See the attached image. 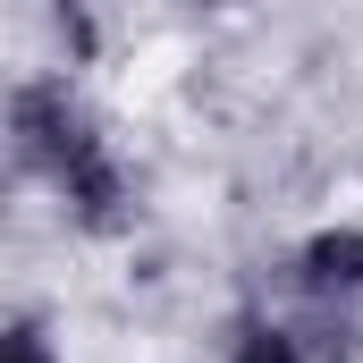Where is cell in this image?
<instances>
[{
	"mask_svg": "<svg viewBox=\"0 0 363 363\" xmlns=\"http://www.w3.org/2000/svg\"><path fill=\"white\" fill-rule=\"evenodd\" d=\"M9 144H17V169H34L85 228H118L127 220V178L110 161V135L77 110L68 85L34 77V85L9 93Z\"/></svg>",
	"mask_w": 363,
	"mask_h": 363,
	"instance_id": "6da1fadb",
	"label": "cell"
},
{
	"mask_svg": "<svg viewBox=\"0 0 363 363\" xmlns=\"http://www.w3.org/2000/svg\"><path fill=\"white\" fill-rule=\"evenodd\" d=\"M296 296L304 313L321 321L330 338V363H355L363 355V228H330L296 254Z\"/></svg>",
	"mask_w": 363,
	"mask_h": 363,
	"instance_id": "7a4b0ae2",
	"label": "cell"
},
{
	"mask_svg": "<svg viewBox=\"0 0 363 363\" xmlns=\"http://www.w3.org/2000/svg\"><path fill=\"white\" fill-rule=\"evenodd\" d=\"M228 363H304V355H296V338H287L279 321H245V338H237Z\"/></svg>",
	"mask_w": 363,
	"mask_h": 363,
	"instance_id": "3957f363",
	"label": "cell"
},
{
	"mask_svg": "<svg viewBox=\"0 0 363 363\" xmlns=\"http://www.w3.org/2000/svg\"><path fill=\"white\" fill-rule=\"evenodd\" d=\"M0 363H51L43 330H34V321H9V347H0Z\"/></svg>",
	"mask_w": 363,
	"mask_h": 363,
	"instance_id": "277c9868",
	"label": "cell"
}]
</instances>
